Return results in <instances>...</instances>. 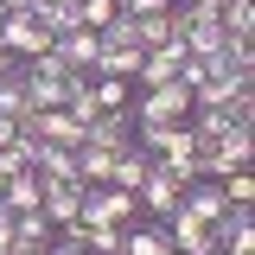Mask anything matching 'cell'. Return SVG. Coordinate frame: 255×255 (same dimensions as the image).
I'll return each instance as SVG.
<instances>
[{
  "label": "cell",
  "instance_id": "obj_4",
  "mask_svg": "<svg viewBox=\"0 0 255 255\" xmlns=\"http://www.w3.org/2000/svg\"><path fill=\"white\" fill-rule=\"evenodd\" d=\"M166 243H172L179 255H217V230L198 223V217H185V211L172 204V217H166Z\"/></svg>",
  "mask_w": 255,
  "mask_h": 255
},
{
  "label": "cell",
  "instance_id": "obj_7",
  "mask_svg": "<svg viewBox=\"0 0 255 255\" xmlns=\"http://www.w3.org/2000/svg\"><path fill=\"white\" fill-rule=\"evenodd\" d=\"M83 140H90V147H102V153H122V147H134V115H128V109L96 115V122L83 128Z\"/></svg>",
  "mask_w": 255,
  "mask_h": 255
},
{
  "label": "cell",
  "instance_id": "obj_10",
  "mask_svg": "<svg viewBox=\"0 0 255 255\" xmlns=\"http://www.w3.org/2000/svg\"><path fill=\"white\" fill-rule=\"evenodd\" d=\"M134 70H140V45H102L90 77H122V83H134Z\"/></svg>",
  "mask_w": 255,
  "mask_h": 255
},
{
  "label": "cell",
  "instance_id": "obj_8",
  "mask_svg": "<svg viewBox=\"0 0 255 255\" xmlns=\"http://www.w3.org/2000/svg\"><path fill=\"white\" fill-rule=\"evenodd\" d=\"M179 211H185V217H198V223H217V217H223V185H217V179H185Z\"/></svg>",
  "mask_w": 255,
  "mask_h": 255
},
{
  "label": "cell",
  "instance_id": "obj_9",
  "mask_svg": "<svg viewBox=\"0 0 255 255\" xmlns=\"http://www.w3.org/2000/svg\"><path fill=\"white\" fill-rule=\"evenodd\" d=\"M128 26H134V45H140V51H159V45H172V38H179L172 6H166V13H128Z\"/></svg>",
  "mask_w": 255,
  "mask_h": 255
},
{
  "label": "cell",
  "instance_id": "obj_22",
  "mask_svg": "<svg viewBox=\"0 0 255 255\" xmlns=\"http://www.w3.org/2000/svg\"><path fill=\"white\" fill-rule=\"evenodd\" d=\"M159 255H179V249H172V243H166V249H159Z\"/></svg>",
  "mask_w": 255,
  "mask_h": 255
},
{
  "label": "cell",
  "instance_id": "obj_5",
  "mask_svg": "<svg viewBox=\"0 0 255 255\" xmlns=\"http://www.w3.org/2000/svg\"><path fill=\"white\" fill-rule=\"evenodd\" d=\"M96 51H102V38H96V26H70L51 38V58L64 64V70H96Z\"/></svg>",
  "mask_w": 255,
  "mask_h": 255
},
{
  "label": "cell",
  "instance_id": "obj_19",
  "mask_svg": "<svg viewBox=\"0 0 255 255\" xmlns=\"http://www.w3.org/2000/svg\"><path fill=\"white\" fill-rule=\"evenodd\" d=\"M45 249H51V243H13L6 255H45Z\"/></svg>",
  "mask_w": 255,
  "mask_h": 255
},
{
  "label": "cell",
  "instance_id": "obj_16",
  "mask_svg": "<svg viewBox=\"0 0 255 255\" xmlns=\"http://www.w3.org/2000/svg\"><path fill=\"white\" fill-rule=\"evenodd\" d=\"M115 13H122V0H77V26H96V32H102Z\"/></svg>",
  "mask_w": 255,
  "mask_h": 255
},
{
  "label": "cell",
  "instance_id": "obj_15",
  "mask_svg": "<svg viewBox=\"0 0 255 255\" xmlns=\"http://www.w3.org/2000/svg\"><path fill=\"white\" fill-rule=\"evenodd\" d=\"M109 166H115V153H102V147H90V140L77 147V179H83V185H102Z\"/></svg>",
  "mask_w": 255,
  "mask_h": 255
},
{
  "label": "cell",
  "instance_id": "obj_14",
  "mask_svg": "<svg viewBox=\"0 0 255 255\" xmlns=\"http://www.w3.org/2000/svg\"><path fill=\"white\" fill-rule=\"evenodd\" d=\"M128 223H83V255H122Z\"/></svg>",
  "mask_w": 255,
  "mask_h": 255
},
{
  "label": "cell",
  "instance_id": "obj_21",
  "mask_svg": "<svg viewBox=\"0 0 255 255\" xmlns=\"http://www.w3.org/2000/svg\"><path fill=\"white\" fill-rule=\"evenodd\" d=\"M6 13H13V6H6V0H0V26H6Z\"/></svg>",
  "mask_w": 255,
  "mask_h": 255
},
{
  "label": "cell",
  "instance_id": "obj_23",
  "mask_svg": "<svg viewBox=\"0 0 255 255\" xmlns=\"http://www.w3.org/2000/svg\"><path fill=\"white\" fill-rule=\"evenodd\" d=\"M0 191H6V172H0Z\"/></svg>",
  "mask_w": 255,
  "mask_h": 255
},
{
  "label": "cell",
  "instance_id": "obj_12",
  "mask_svg": "<svg viewBox=\"0 0 255 255\" xmlns=\"http://www.w3.org/2000/svg\"><path fill=\"white\" fill-rule=\"evenodd\" d=\"M38 198H45V185H38V172H13V179H6V191H0V204H6V211H32V204H38Z\"/></svg>",
  "mask_w": 255,
  "mask_h": 255
},
{
  "label": "cell",
  "instance_id": "obj_6",
  "mask_svg": "<svg viewBox=\"0 0 255 255\" xmlns=\"http://www.w3.org/2000/svg\"><path fill=\"white\" fill-rule=\"evenodd\" d=\"M26 128L38 134V140H58V147H83V122L70 115V109H32Z\"/></svg>",
  "mask_w": 255,
  "mask_h": 255
},
{
  "label": "cell",
  "instance_id": "obj_13",
  "mask_svg": "<svg viewBox=\"0 0 255 255\" xmlns=\"http://www.w3.org/2000/svg\"><path fill=\"white\" fill-rule=\"evenodd\" d=\"M90 90H96V109L102 115H115V109L134 102V83H122V77H90Z\"/></svg>",
  "mask_w": 255,
  "mask_h": 255
},
{
  "label": "cell",
  "instance_id": "obj_2",
  "mask_svg": "<svg viewBox=\"0 0 255 255\" xmlns=\"http://www.w3.org/2000/svg\"><path fill=\"white\" fill-rule=\"evenodd\" d=\"M128 115H134V128L140 122H185L191 115V90L179 83V77H172V83H153V90H134Z\"/></svg>",
  "mask_w": 255,
  "mask_h": 255
},
{
  "label": "cell",
  "instance_id": "obj_20",
  "mask_svg": "<svg viewBox=\"0 0 255 255\" xmlns=\"http://www.w3.org/2000/svg\"><path fill=\"white\" fill-rule=\"evenodd\" d=\"M13 64H19V58H13V51H6V45H0V77H6V70H13Z\"/></svg>",
  "mask_w": 255,
  "mask_h": 255
},
{
  "label": "cell",
  "instance_id": "obj_1",
  "mask_svg": "<svg viewBox=\"0 0 255 255\" xmlns=\"http://www.w3.org/2000/svg\"><path fill=\"white\" fill-rule=\"evenodd\" d=\"M255 153V128H230L223 140H198V179H230Z\"/></svg>",
  "mask_w": 255,
  "mask_h": 255
},
{
  "label": "cell",
  "instance_id": "obj_17",
  "mask_svg": "<svg viewBox=\"0 0 255 255\" xmlns=\"http://www.w3.org/2000/svg\"><path fill=\"white\" fill-rule=\"evenodd\" d=\"M217 185H223V204H249L255 198V172L243 166V172H230V179H217Z\"/></svg>",
  "mask_w": 255,
  "mask_h": 255
},
{
  "label": "cell",
  "instance_id": "obj_3",
  "mask_svg": "<svg viewBox=\"0 0 255 255\" xmlns=\"http://www.w3.org/2000/svg\"><path fill=\"white\" fill-rule=\"evenodd\" d=\"M51 38H58V32L45 26V19H32L26 6H13V13H6V26H0V45H6L19 64H26V58H45V51H51Z\"/></svg>",
  "mask_w": 255,
  "mask_h": 255
},
{
  "label": "cell",
  "instance_id": "obj_18",
  "mask_svg": "<svg viewBox=\"0 0 255 255\" xmlns=\"http://www.w3.org/2000/svg\"><path fill=\"white\" fill-rule=\"evenodd\" d=\"M172 0H122V13H166Z\"/></svg>",
  "mask_w": 255,
  "mask_h": 255
},
{
  "label": "cell",
  "instance_id": "obj_11",
  "mask_svg": "<svg viewBox=\"0 0 255 255\" xmlns=\"http://www.w3.org/2000/svg\"><path fill=\"white\" fill-rule=\"evenodd\" d=\"M0 115H6V122H26V115H32V96H26V77H19V64L0 77Z\"/></svg>",
  "mask_w": 255,
  "mask_h": 255
}]
</instances>
